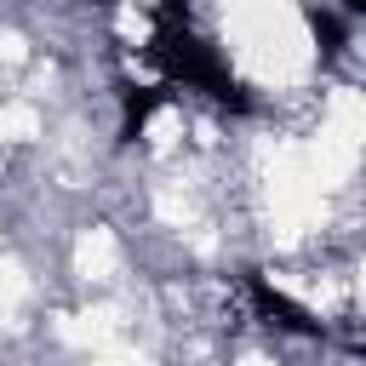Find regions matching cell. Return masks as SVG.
<instances>
[{
  "mask_svg": "<svg viewBox=\"0 0 366 366\" xmlns=\"http://www.w3.org/2000/svg\"><path fill=\"white\" fill-rule=\"evenodd\" d=\"M103 6H109V0H103Z\"/></svg>",
  "mask_w": 366,
  "mask_h": 366,
  "instance_id": "obj_6",
  "label": "cell"
},
{
  "mask_svg": "<svg viewBox=\"0 0 366 366\" xmlns=\"http://www.w3.org/2000/svg\"><path fill=\"white\" fill-rule=\"evenodd\" d=\"M303 23H309V34H315V46H320L326 57H337V51L349 46V23H343L337 11H326V6H303Z\"/></svg>",
  "mask_w": 366,
  "mask_h": 366,
  "instance_id": "obj_4",
  "label": "cell"
},
{
  "mask_svg": "<svg viewBox=\"0 0 366 366\" xmlns=\"http://www.w3.org/2000/svg\"><path fill=\"white\" fill-rule=\"evenodd\" d=\"M172 80H160V86H120V137L126 143H137L143 132H149V120L172 103Z\"/></svg>",
  "mask_w": 366,
  "mask_h": 366,
  "instance_id": "obj_3",
  "label": "cell"
},
{
  "mask_svg": "<svg viewBox=\"0 0 366 366\" xmlns=\"http://www.w3.org/2000/svg\"><path fill=\"white\" fill-rule=\"evenodd\" d=\"M252 303H257V315H263L274 332H292V337H320V320H315L297 297H286L274 280H263V274H252Z\"/></svg>",
  "mask_w": 366,
  "mask_h": 366,
  "instance_id": "obj_2",
  "label": "cell"
},
{
  "mask_svg": "<svg viewBox=\"0 0 366 366\" xmlns=\"http://www.w3.org/2000/svg\"><path fill=\"white\" fill-rule=\"evenodd\" d=\"M343 6H349V11H366V0H343Z\"/></svg>",
  "mask_w": 366,
  "mask_h": 366,
  "instance_id": "obj_5",
  "label": "cell"
},
{
  "mask_svg": "<svg viewBox=\"0 0 366 366\" xmlns=\"http://www.w3.org/2000/svg\"><path fill=\"white\" fill-rule=\"evenodd\" d=\"M149 51H154V63L166 69L172 86L206 92L212 103H223V109H234V114L252 109L246 86L229 74V63L189 29V6H183V0H160V6H154V40H149Z\"/></svg>",
  "mask_w": 366,
  "mask_h": 366,
  "instance_id": "obj_1",
  "label": "cell"
}]
</instances>
